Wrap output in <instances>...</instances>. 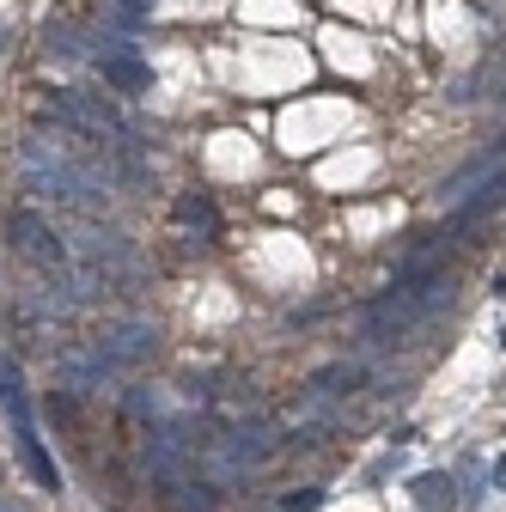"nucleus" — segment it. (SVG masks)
<instances>
[{
	"instance_id": "f257e3e1",
	"label": "nucleus",
	"mask_w": 506,
	"mask_h": 512,
	"mask_svg": "<svg viewBox=\"0 0 506 512\" xmlns=\"http://www.w3.org/2000/svg\"><path fill=\"white\" fill-rule=\"evenodd\" d=\"M19 171H25V183L37 189L43 202L74 208L80 220H98V214H104V177H98V171H92L68 141L31 135V141L19 147Z\"/></svg>"
},
{
	"instance_id": "f03ea898",
	"label": "nucleus",
	"mask_w": 506,
	"mask_h": 512,
	"mask_svg": "<svg viewBox=\"0 0 506 512\" xmlns=\"http://www.w3.org/2000/svg\"><path fill=\"white\" fill-rule=\"evenodd\" d=\"M458 299V275L452 269H439V275H421V281H391L385 293H378L372 305H366V336L372 342H409L427 317H439Z\"/></svg>"
},
{
	"instance_id": "7ed1b4c3",
	"label": "nucleus",
	"mask_w": 506,
	"mask_h": 512,
	"mask_svg": "<svg viewBox=\"0 0 506 512\" xmlns=\"http://www.w3.org/2000/svg\"><path fill=\"white\" fill-rule=\"evenodd\" d=\"M0 409H7V421H13V439H19L25 470H31L43 488H61V470H55V458H49V445L37 439V421H31V403H25V378H19V360H13V354L0 360Z\"/></svg>"
},
{
	"instance_id": "20e7f679",
	"label": "nucleus",
	"mask_w": 506,
	"mask_h": 512,
	"mask_svg": "<svg viewBox=\"0 0 506 512\" xmlns=\"http://www.w3.org/2000/svg\"><path fill=\"white\" fill-rule=\"evenodd\" d=\"M7 232H13L19 256H31V263H37V275H49V281H74V250H68V238H61L37 208H13Z\"/></svg>"
},
{
	"instance_id": "39448f33",
	"label": "nucleus",
	"mask_w": 506,
	"mask_h": 512,
	"mask_svg": "<svg viewBox=\"0 0 506 512\" xmlns=\"http://www.w3.org/2000/svg\"><path fill=\"white\" fill-rule=\"evenodd\" d=\"M55 378L68 384L74 397H110L122 372H116V366L104 360V348L92 342V348H61V354H55Z\"/></svg>"
},
{
	"instance_id": "423d86ee",
	"label": "nucleus",
	"mask_w": 506,
	"mask_h": 512,
	"mask_svg": "<svg viewBox=\"0 0 506 512\" xmlns=\"http://www.w3.org/2000/svg\"><path fill=\"white\" fill-rule=\"evenodd\" d=\"M494 183H506V141L500 147H488L482 159H470L446 189H439V208H446V214H458L464 202H476L482 196V189H494Z\"/></svg>"
},
{
	"instance_id": "0eeeda50",
	"label": "nucleus",
	"mask_w": 506,
	"mask_h": 512,
	"mask_svg": "<svg viewBox=\"0 0 506 512\" xmlns=\"http://www.w3.org/2000/svg\"><path fill=\"white\" fill-rule=\"evenodd\" d=\"M92 61H98V74L116 86V92H129V98H141V92H153V68L129 49V43H110V37H98L92 43Z\"/></svg>"
},
{
	"instance_id": "6e6552de",
	"label": "nucleus",
	"mask_w": 506,
	"mask_h": 512,
	"mask_svg": "<svg viewBox=\"0 0 506 512\" xmlns=\"http://www.w3.org/2000/svg\"><path fill=\"white\" fill-rule=\"evenodd\" d=\"M98 348H104V360H110L116 372H135V366H147V360H153L159 330H153V324H116V330H104V336H98Z\"/></svg>"
},
{
	"instance_id": "1a4fd4ad",
	"label": "nucleus",
	"mask_w": 506,
	"mask_h": 512,
	"mask_svg": "<svg viewBox=\"0 0 506 512\" xmlns=\"http://www.w3.org/2000/svg\"><path fill=\"white\" fill-rule=\"evenodd\" d=\"M415 506H421V512H452V506H458V488H452V476H446V470H427V476H415Z\"/></svg>"
},
{
	"instance_id": "9d476101",
	"label": "nucleus",
	"mask_w": 506,
	"mask_h": 512,
	"mask_svg": "<svg viewBox=\"0 0 506 512\" xmlns=\"http://www.w3.org/2000/svg\"><path fill=\"white\" fill-rule=\"evenodd\" d=\"M177 226H189V232H202V238H214L220 232V208L208 202V196H177Z\"/></svg>"
},
{
	"instance_id": "9b49d317",
	"label": "nucleus",
	"mask_w": 506,
	"mask_h": 512,
	"mask_svg": "<svg viewBox=\"0 0 506 512\" xmlns=\"http://www.w3.org/2000/svg\"><path fill=\"white\" fill-rule=\"evenodd\" d=\"M324 506V494L318 488H305V494H287V512H318Z\"/></svg>"
},
{
	"instance_id": "f8f14e48",
	"label": "nucleus",
	"mask_w": 506,
	"mask_h": 512,
	"mask_svg": "<svg viewBox=\"0 0 506 512\" xmlns=\"http://www.w3.org/2000/svg\"><path fill=\"white\" fill-rule=\"evenodd\" d=\"M110 7H116L122 19H129V25H135V19H147V7H153V0H110Z\"/></svg>"
},
{
	"instance_id": "ddd939ff",
	"label": "nucleus",
	"mask_w": 506,
	"mask_h": 512,
	"mask_svg": "<svg viewBox=\"0 0 506 512\" xmlns=\"http://www.w3.org/2000/svg\"><path fill=\"white\" fill-rule=\"evenodd\" d=\"M494 488H506V452L494 458Z\"/></svg>"
},
{
	"instance_id": "4468645a",
	"label": "nucleus",
	"mask_w": 506,
	"mask_h": 512,
	"mask_svg": "<svg viewBox=\"0 0 506 512\" xmlns=\"http://www.w3.org/2000/svg\"><path fill=\"white\" fill-rule=\"evenodd\" d=\"M0 512H19V506H13V500H0Z\"/></svg>"
},
{
	"instance_id": "2eb2a0df",
	"label": "nucleus",
	"mask_w": 506,
	"mask_h": 512,
	"mask_svg": "<svg viewBox=\"0 0 506 512\" xmlns=\"http://www.w3.org/2000/svg\"><path fill=\"white\" fill-rule=\"evenodd\" d=\"M500 348H506V330H500Z\"/></svg>"
}]
</instances>
